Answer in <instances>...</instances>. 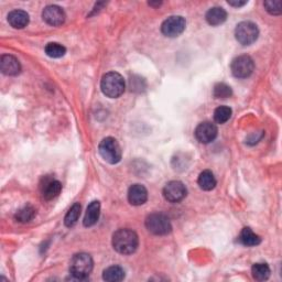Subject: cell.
<instances>
[{
	"label": "cell",
	"mask_w": 282,
	"mask_h": 282,
	"mask_svg": "<svg viewBox=\"0 0 282 282\" xmlns=\"http://www.w3.org/2000/svg\"><path fill=\"white\" fill-rule=\"evenodd\" d=\"M138 235L132 229L121 228L113 235V247L121 255L134 254L138 248Z\"/></svg>",
	"instance_id": "obj_1"
},
{
	"label": "cell",
	"mask_w": 282,
	"mask_h": 282,
	"mask_svg": "<svg viewBox=\"0 0 282 282\" xmlns=\"http://www.w3.org/2000/svg\"><path fill=\"white\" fill-rule=\"evenodd\" d=\"M94 267L93 259L89 254L79 252L72 258L70 263V273L72 279L84 281L89 278Z\"/></svg>",
	"instance_id": "obj_2"
},
{
	"label": "cell",
	"mask_w": 282,
	"mask_h": 282,
	"mask_svg": "<svg viewBox=\"0 0 282 282\" xmlns=\"http://www.w3.org/2000/svg\"><path fill=\"white\" fill-rule=\"evenodd\" d=\"M125 79L117 72H110L103 76L100 89L104 95L111 98H117L125 92Z\"/></svg>",
	"instance_id": "obj_3"
},
{
	"label": "cell",
	"mask_w": 282,
	"mask_h": 282,
	"mask_svg": "<svg viewBox=\"0 0 282 282\" xmlns=\"http://www.w3.org/2000/svg\"><path fill=\"white\" fill-rule=\"evenodd\" d=\"M98 151L99 155L108 163L116 164L121 160V148L118 141L112 137H107L100 141Z\"/></svg>",
	"instance_id": "obj_4"
},
{
	"label": "cell",
	"mask_w": 282,
	"mask_h": 282,
	"mask_svg": "<svg viewBox=\"0 0 282 282\" xmlns=\"http://www.w3.org/2000/svg\"><path fill=\"white\" fill-rule=\"evenodd\" d=\"M146 227L154 235H167L172 230L171 223L168 216L161 213L150 214L146 219Z\"/></svg>",
	"instance_id": "obj_5"
},
{
	"label": "cell",
	"mask_w": 282,
	"mask_h": 282,
	"mask_svg": "<svg viewBox=\"0 0 282 282\" xmlns=\"http://www.w3.org/2000/svg\"><path fill=\"white\" fill-rule=\"evenodd\" d=\"M259 35V30L257 26L250 21H243L238 24L235 30L236 40L243 46H250L254 43Z\"/></svg>",
	"instance_id": "obj_6"
},
{
	"label": "cell",
	"mask_w": 282,
	"mask_h": 282,
	"mask_svg": "<svg viewBox=\"0 0 282 282\" xmlns=\"http://www.w3.org/2000/svg\"><path fill=\"white\" fill-rule=\"evenodd\" d=\"M233 75L237 78H247L255 70V63L248 55H241L233 60L230 64Z\"/></svg>",
	"instance_id": "obj_7"
},
{
	"label": "cell",
	"mask_w": 282,
	"mask_h": 282,
	"mask_svg": "<svg viewBox=\"0 0 282 282\" xmlns=\"http://www.w3.org/2000/svg\"><path fill=\"white\" fill-rule=\"evenodd\" d=\"M186 23L185 19L181 16H172L163 21L161 26V31L169 38L179 37L181 33H183L185 30Z\"/></svg>",
	"instance_id": "obj_8"
},
{
	"label": "cell",
	"mask_w": 282,
	"mask_h": 282,
	"mask_svg": "<svg viewBox=\"0 0 282 282\" xmlns=\"http://www.w3.org/2000/svg\"><path fill=\"white\" fill-rule=\"evenodd\" d=\"M186 187L181 181H171L163 189L164 199L171 203H179L186 197Z\"/></svg>",
	"instance_id": "obj_9"
},
{
	"label": "cell",
	"mask_w": 282,
	"mask_h": 282,
	"mask_svg": "<svg viewBox=\"0 0 282 282\" xmlns=\"http://www.w3.org/2000/svg\"><path fill=\"white\" fill-rule=\"evenodd\" d=\"M218 127L209 121L201 122V124L195 129V138L198 139L201 143H211L215 140L216 137H218Z\"/></svg>",
	"instance_id": "obj_10"
},
{
	"label": "cell",
	"mask_w": 282,
	"mask_h": 282,
	"mask_svg": "<svg viewBox=\"0 0 282 282\" xmlns=\"http://www.w3.org/2000/svg\"><path fill=\"white\" fill-rule=\"evenodd\" d=\"M42 18L48 25L53 27H59L64 24L67 16H65V12L61 7L51 5L46 7L45 10H43Z\"/></svg>",
	"instance_id": "obj_11"
},
{
	"label": "cell",
	"mask_w": 282,
	"mask_h": 282,
	"mask_svg": "<svg viewBox=\"0 0 282 282\" xmlns=\"http://www.w3.org/2000/svg\"><path fill=\"white\" fill-rule=\"evenodd\" d=\"M0 70L5 75L14 76L18 75L21 71V65L17 57L13 55L6 54L0 59Z\"/></svg>",
	"instance_id": "obj_12"
},
{
	"label": "cell",
	"mask_w": 282,
	"mask_h": 282,
	"mask_svg": "<svg viewBox=\"0 0 282 282\" xmlns=\"http://www.w3.org/2000/svg\"><path fill=\"white\" fill-rule=\"evenodd\" d=\"M148 200V191L141 184H134L129 187L128 201L129 203L135 206H140L144 204Z\"/></svg>",
	"instance_id": "obj_13"
},
{
	"label": "cell",
	"mask_w": 282,
	"mask_h": 282,
	"mask_svg": "<svg viewBox=\"0 0 282 282\" xmlns=\"http://www.w3.org/2000/svg\"><path fill=\"white\" fill-rule=\"evenodd\" d=\"M62 191V184L57 180H47L45 184L42 185V195L46 200H53L59 197Z\"/></svg>",
	"instance_id": "obj_14"
},
{
	"label": "cell",
	"mask_w": 282,
	"mask_h": 282,
	"mask_svg": "<svg viewBox=\"0 0 282 282\" xmlns=\"http://www.w3.org/2000/svg\"><path fill=\"white\" fill-rule=\"evenodd\" d=\"M99 215H100V203L98 201H93L92 203L88 206V209H86L85 218L83 221L84 226L91 227L93 225H95L99 219Z\"/></svg>",
	"instance_id": "obj_15"
},
{
	"label": "cell",
	"mask_w": 282,
	"mask_h": 282,
	"mask_svg": "<svg viewBox=\"0 0 282 282\" xmlns=\"http://www.w3.org/2000/svg\"><path fill=\"white\" fill-rule=\"evenodd\" d=\"M205 18L208 25L216 27L225 23L227 19V12L222 7H214V8H211L207 11Z\"/></svg>",
	"instance_id": "obj_16"
},
{
	"label": "cell",
	"mask_w": 282,
	"mask_h": 282,
	"mask_svg": "<svg viewBox=\"0 0 282 282\" xmlns=\"http://www.w3.org/2000/svg\"><path fill=\"white\" fill-rule=\"evenodd\" d=\"M8 23L14 29H24L29 24V14L24 10H13L8 14Z\"/></svg>",
	"instance_id": "obj_17"
},
{
	"label": "cell",
	"mask_w": 282,
	"mask_h": 282,
	"mask_svg": "<svg viewBox=\"0 0 282 282\" xmlns=\"http://www.w3.org/2000/svg\"><path fill=\"white\" fill-rule=\"evenodd\" d=\"M238 241H240V243L244 246H247V247H254V246H257L262 243L260 237L256 235L249 227L243 228L240 237H238Z\"/></svg>",
	"instance_id": "obj_18"
},
{
	"label": "cell",
	"mask_w": 282,
	"mask_h": 282,
	"mask_svg": "<svg viewBox=\"0 0 282 282\" xmlns=\"http://www.w3.org/2000/svg\"><path fill=\"white\" fill-rule=\"evenodd\" d=\"M103 279L108 282H118L125 279V270L119 266H111L104 270Z\"/></svg>",
	"instance_id": "obj_19"
},
{
	"label": "cell",
	"mask_w": 282,
	"mask_h": 282,
	"mask_svg": "<svg viewBox=\"0 0 282 282\" xmlns=\"http://www.w3.org/2000/svg\"><path fill=\"white\" fill-rule=\"evenodd\" d=\"M198 183L200 185V187L202 190L204 191H212L214 187L216 186V179L213 175L212 171L209 170H205L200 175Z\"/></svg>",
	"instance_id": "obj_20"
},
{
	"label": "cell",
	"mask_w": 282,
	"mask_h": 282,
	"mask_svg": "<svg viewBox=\"0 0 282 282\" xmlns=\"http://www.w3.org/2000/svg\"><path fill=\"white\" fill-rule=\"evenodd\" d=\"M251 273L254 279L258 281H265L270 277V268L267 264L257 263L252 266Z\"/></svg>",
	"instance_id": "obj_21"
},
{
	"label": "cell",
	"mask_w": 282,
	"mask_h": 282,
	"mask_svg": "<svg viewBox=\"0 0 282 282\" xmlns=\"http://www.w3.org/2000/svg\"><path fill=\"white\" fill-rule=\"evenodd\" d=\"M35 215H37L35 208L31 205H27L19 209L16 216H14V219H16V221L19 223H29L35 218Z\"/></svg>",
	"instance_id": "obj_22"
},
{
	"label": "cell",
	"mask_w": 282,
	"mask_h": 282,
	"mask_svg": "<svg viewBox=\"0 0 282 282\" xmlns=\"http://www.w3.org/2000/svg\"><path fill=\"white\" fill-rule=\"evenodd\" d=\"M79 215H81V205L79 203H74L72 207L69 209L68 214L65 215L64 224L67 227H73L77 223Z\"/></svg>",
	"instance_id": "obj_23"
},
{
	"label": "cell",
	"mask_w": 282,
	"mask_h": 282,
	"mask_svg": "<svg viewBox=\"0 0 282 282\" xmlns=\"http://www.w3.org/2000/svg\"><path fill=\"white\" fill-rule=\"evenodd\" d=\"M46 53L50 57H53V59H59V57H62L65 55V53H67V49H65L62 45H60V43L51 42L47 45Z\"/></svg>",
	"instance_id": "obj_24"
},
{
	"label": "cell",
	"mask_w": 282,
	"mask_h": 282,
	"mask_svg": "<svg viewBox=\"0 0 282 282\" xmlns=\"http://www.w3.org/2000/svg\"><path fill=\"white\" fill-rule=\"evenodd\" d=\"M231 110L227 106H220L214 112V120L218 124H225L231 117Z\"/></svg>",
	"instance_id": "obj_25"
},
{
	"label": "cell",
	"mask_w": 282,
	"mask_h": 282,
	"mask_svg": "<svg viewBox=\"0 0 282 282\" xmlns=\"http://www.w3.org/2000/svg\"><path fill=\"white\" fill-rule=\"evenodd\" d=\"M231 94H233L231 89L224 83L216 84L213 91V95L215 98H228L231 96Z\"/></svg>",
	"instance_id": "obj_26"
},
{
	"label": "cell",
	"mask_w": 282,
	"mask_h": 282,
	"mask_svg": "<svg viewBox=\"0 0 282 282\" xmlns=\"http://www.w3.org/2000/svg\"><path fill=\"white\" fill-rule=\"evenodd\" d=\"M264 6L266 10L268 11L270 14H273V16H278V14H280L282 12V4L281 2H279V0H268V2H265L264 3Z\"/></svg>",
	"instance_id": "obj_27"
},
{
	"label": "cell",
	"mask_w": 282,
	"mask_h": 282,
	"mask_svg": "<svg viewBox=\"0 0 282 282\" xmlns=\"http://www.w3.org/2000/svg\"><path fill=\"white\" fill-rule=\"evenodd\" d=\"M228 4L234 7H243L247 4V2H240V0H238V2H233V0H230V2H228Z\"/></svg>",
	"instance_id": "obj_28"
}]
</instances>
